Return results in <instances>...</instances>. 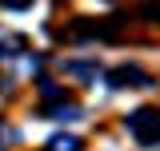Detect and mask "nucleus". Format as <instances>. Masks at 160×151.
<instances>
[{"mask_svg": "<svg viewBox=\"0 0 160 151\" xmlns=\"http://www.w3.org/2000/svg\"><path fill=\"white\" fill-rule=\"evenodd\" d=\"M128 131L136 135L140 147H152V143H160V112H156V108H140V112L128 119Z\"/></svg>", "mask_w": 160, "mask_h": 151, "instance_id": "nucleus-1", "label": "nucleus"}, {"mask_svg": "<svg viewBox=\"0 0 160 151\" xmlns=\"http://www.w3.org/2000/svg\"><path fill=\"white\" fill-rule=\"evenodd\" d=\"M108 84H112V88H124V84H148V76L140 72V68H116V72L108 76Z\"/></svg>", "mask_w": 160, "mask_h": 151, "instance_id": "nucleus-2", "label": "nucleus"}, {"mask_svg": "<svg viewBox=\"0 0 160 151\" xmlns=\"http://www.w3.org/2000/svg\"><path fill=\"white\" fill-rule=\"evenodd\" d=\"M76 147H80L76 135H56V139L48 143V151H76Z\"/></svg>", "mask_w": 160, "mask_h": 151, "instance_id": "nucleus-3", "label": "nucleus"}, {"mask_svg": "<svg viewBox=\"0 0 160 151\" xmlns=\"http://www.w3.org/2000/svg\"><path fill=\"white\" fill-rule=\"evenodd\" d=\"M64 72H68V76H92L96 68H92V64H84V60H72V64H64Z\"/></svg>", "mask_w": 160, "mask_h": 151, "instance_id": "nucleus-4", "label": "nucleus"}, {"mask_svg": "<svg viewBox=\"0 0 160 151\" xmlns=\"http://www.w3.org/2000/svg\"><path fill=\"white\" fill-rule=\"evenodd\" d=\"M140 16H148V20H160V4H156V0L140 4Z\"/></svg>", "mask_w": 160, "mask_h": 151, "instance_id": "nucleus-5", "label": "nucleus"}, {"mask_svg": "<svg viewBox=\"0 0 160 151\" xmlns=\"http://www.w3.org/2000/svg\"><path fill=\"white\" fill-rule=\"evenodd\" d=\"M40 95H44V99H60L64 88H56V84H40Z\"/></svg>", "mask_w": 160, "mask_h": 151, "instance_id": "nucleus-6", "label": "nucleus"}, {"mask_svg": "<svg viewBox=\"0 0 160 151\" xmlns=\"http://www.w3.org/2000/svg\"><path fill=\"white\" fill-rule=\"evenodd\" d=\"M32 0H4V8H28Z\"/></svg>", "mask_w": 160, "mask_h": 151, "instance_id": "nucleus-7", "label": "nucleus"}]
</instances>
